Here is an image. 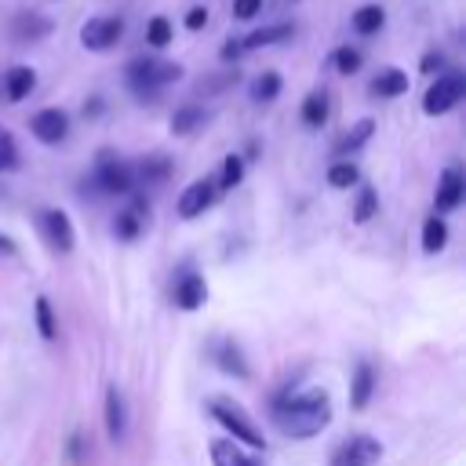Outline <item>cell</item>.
Instances as JSON below:
<instances>
[{
	"label": "cell",
	"mask_w": 466,
	"mask_h": 466,
	"mask_svg": "<svg viewBox=\"0 0 466 466\" xmlns=\"http://www.w3.org/2000/svg\"><path fill=\"white\" fill-rule=\"evenodd\" d=\"M273 422L284 437L295 441H309L317 437L328 422H331V397L324 390H299L277 400L273 408Z\"/></svg>",
	"instance_id": "6da1fadb"
},
{
	"label": "cell",
	"mask_w": 466,
	"mask_h": 466,
	"mask_svg": "<svg viewBox=\"0 0 466 466\" xmlns=\"http://www.w3.org/2000/svg\"><path fill=\"white\" fill-rule=\"evenodd\" d=\"M208 411H211V419H215L233 441H240V444H248V448H266V437H262L258 426L244 415L240 404H233V400H226V397H215Z\"/></svg>",
	"instance_id": "7a4b0ae2"
},
{
	"label": "cell",
	"mask_w": 466,
	"mask_h": 466,
	"mask_svg": "<svg viewBox=\"0 0 466 466\" xmlns=\"http://www.w3.org/2000/svg\"><path fill=\"white\" fill-rule=\"evenodd\" d=\"M178 76H182V66H175V62H160V58H135V62H127V84L138 95H153L157 87L175 84Z\"/></svg>",
	"instance_id": "3957f363"
},
{
	"label": "cell",
	"mask_w": 466,
	"mask_h": 466,
	"mask_svg": "<svg viewBox=\"0 0 466 466\" xmlns=\"http://www.w3.org/2000/svg\"><path fill=\"white\" fill-rule=\"evenodd\" d=\"M379 459H382V444L375 437H368V433H357V437L342 441L331 451L328 466H375Z\"/></svg>",
	"instance_id": "277c9868"
},
{
	"label": "cell",
	"mask_w": 466,
	"mask_h": 466,
	"mask_svg": "<svg viewBox=\"0 0 466 466\" xmlns=\"http://www.w3.org/2000/svg\"><path fill=\"white\" fill-rule=\"evenodd\" d=\"M462 95H466V80H462V73H444V76H437V84L426 91L422 109H426L430 116H441V113L455 109V106L462 102Z\"/></svg>",
	"instance_id": "5b68a950"
},
{
	"label": "cell",
	"mask_w": 466,
	"mask_h": 466,
	"mask_svg": "<svg viewBox=\"0 0 466 466\" xmlns=\"http://www.w3.org/2000/svg\"><path fill=\"white\" fill-rule=\"evenodd\" d=\"M124 36V22L116 15H98V18H87L84 29H80V44L91 47V51H106L113 47L116 40Z\"/></svg>",
	"instance_id": "8992f818"
},
{
	"label": "cell",
	"mask_w": 466,
	"mask_h": 466,
	"mask_svg": "<svg viewBox=\"0 0 466 466\" xmlns=\"http://www.w3.org/2000/svg\"><path fill=\"white\" fill-rule=\"evenodd\" d=\"M95 182L102 193H131L135 186V167H127L124 160L116 157H102L98 167H95Z\"/></svg>",
	"instance_id": "52a82bcc"
},
{
	"label": "cell",
	"mask_w": 466,
	"mask_h": 466,
	"mask_svg": "<svg viewBox=\"0 0 466 466\" xmlns=\"http://www.w3.org/2000/svg\"><path fill=\"white\" fill-rule=\"evenodd\" d=\"M40 233L55 251H73V222L66 211H58V208L40 211Z\"/></svg>",
	"instance_id": "ba28073f"
},
{
	"label": "cell",
	"mask_w": 466,
	"mask_h": 466,
	"mask_svg": "<svg viewBox=\"0 0 466 466\" xmlns=\"http://www.w3.org/2000/svg\"><path fill=\"white\" fill-rule=\"evenodd\" d=\"M211 200H215V182L197 178V182H189V186L182 189V197H178V215H182V218H197V215H204V211L211 208Z\"/></svg>",
	"instance_id": "9c48e42d"
},
{
	"label": "cell",
	"mask_w": 466,
	"mask_h": 466,
	"mask_svg": "<svg viewBox=\"0 0 466 466\" xmlns=\"http://www.w3.org/2000/svg\"><path fill=\"white\" fill-rule=\"evenodd\" d=\"M171 299H175V306H178V309H200V306H204V299H208V284H204V277H200V273H193V269H186V273L175 280Z\"/></svg>",
	"instance_id": "30bf717a"
},
{
	"label": "cell",
	"mask_w": 466,
	"mask_h": 466,
	"mask_svg": "<svg viewBox=\"0 0 466 466\" xmlns=\"http://www.w3.org/2000/svg\"><path fill=\"white\" fill-rule=\"evenodd\" d=\"M29 127H33V135H36L40 142L55 146V142L66 138V131H69V116H66L62 109H40V113L29 120Z\"/></svg>",
	"instance_id": "8fae6325"
},
{
	"label": "cell",
	"mask_w": 466,
	"mask_h": 466,
	"mask_svg": "<svg viewBox=\"0 0 466 466\" xmlns=\"http://www.w3.org/2000/svg\"><path fill=\"white\" fill-rule=\"evenodd\" d=\"M106 433H109V441L127 437V400L116 386L106 390Z\"/></svg>",
	"instance_id": "7c38bea8"
},
{
	"label": "cell",
	"mask_w": 466,
	"mask_h": 466,
	"mask_svg": "<svg viewBox=\"0 0 466 466\" xmlns=\"http://www.w3.org/2000/svg\"><path fill=\"white\" fill-rule=\"evenodd\" d=\"M462 193H466L462 171H459V167H448V171L441 175V186H437V197H433L437 211H441V215H444V211H455V208L462 204Z\"/></svg>",
	"instance_id": "4fadbf2b"
},
{
	"label": "cell",
	"mask_w": 466,
	"mask_h": 466,
	"mask_svg": "<svg viewBox=\"0 0 466 466\" xmlns=\"http://www.w3.org/2000/svg\"><path fill=\"white\" fill-rule=\"evenodd\" d=\"M211 466H262L255 455H248L233 437L211 441Z\"/></svg>",
	"instance_id": "5bb4252c"
},
{
	"label": "cell",
	"mask_w": 466,
	"mask_h": 466,
	"mask_svg": "<svg viewBox=\"0 0 466 466\" xmlns=\"http://www.w3.org/2000/svg\"><path fill=\"white\" fill-rule=\"evenodd\" d=\"M33 87H36V73H33L29 66H11V69L4 73V98H7V102H22Z\"/></svg>",
	"instance_id": "9a60e30c"
},
{
	"label": "cell",
	"mask_w": 466,
	"mask_h": 466,
	"mask_svg": "<svg viewBox=\"0 0 466 466\" xmlns=\"http://www.w3.org/2000/svg\"><path fill=\"white\" fill-rule=\"evenodd\" d=\"M371 393H375V368H371L368 360H357V368H353V386H350V404L360 411V408H368Z\"/></svg>",
	"instance_id": "2e32d148"
},
{
	"label": "cell",
	"mask_w": 466,
	"mask_h": 466,
	"mask_svg": "<svg viewBox=\"0 0 466 466\" xmlns=\"http://www.w3.org/2000/svg\"><path fill=\"white\" fill-rule=\"evenodd\" d=\"M211 357H215V364H218L226 375L248 379V360H244V353L237 350V342H218V346L211 350Z\"/></svg>",
	"instance_id": "e0dca14e"
},
{
	"label": "cell",
	"mask_w": 466,
	"mask_h": 466,
	"mask_svg": "<svg viewBox=\"0 0 466 466\" xmlns=\"http://www.w3.org/2000/svg\"><path fill=\"white\" fill-rule=\"evenodd\" d=\"M404 91H408V73H400V69H382L371 80V95H379V98H397Z\"/></svg>",
	"instance_id": "ac0fdd59"
},
{
	"label": "cell",
	"mask_w": 466,
	"mask_h": 466,
	"mask_svg": "<svg viewBox=\"0 0 466 466\" xmlns=\"http://www.w3.org/2000/svg\"><path fill=\"white\" fill-rule=\"evenodd\" d=\"M291 25L288 22H280V25H262V29H255V33H248V40H240L244 44V51L248 47H269V44H284V40H291Z\"/></svg>",
	"instance_id": "d6986e66"
},
{
	"label": "cell",
	"mask_w": 466,
	"mask_h": 466,
	"mask_svg": "<svg viewBox=\"0 0 466 466\" xmlns=\"http://www.w3.org/2000/svg\"><path fill=\"white\" fill-rule=\"evenodd\" d=\"M444 244H448V226H444L441 215H430L426 226H422V251L433 255V251H441Z\"/></svg>",
	"instance_id": "ffe728a7"
},
{
	"label": "cell",
	"mask_w": 466,
	"mask_h": 466,
	"mask_svg": "<svg viewBox=\"0 0 466 466\" xmlns=\"http://www.w3.org/2000/svg\"><path fill=\"white\" fill-rule=\"evenodd\" d=\"M382 22H386V11H382L379 4H364V7L353 15V29H357L360 36L379 33V29H382Z\"/></svg>",
	"instance_id": "44dd1931"
},
{
	"label": "cell",
	"mask_w": 466,
	"mask_h": 466,
	"mask_svg": "<svg viewBox=\"0 0 466 466\" xmlns=\"http://www.w3.org/2000/svg\"><path fill=\"white\" fill-rule=\"evenodd\" d=\"M204 120H208V113H204L200 106H182V109L171 116V131H175V135H193Z\"/></svg>",
	"instance_id": "7402d4cb"
},
{
	"label": "cell",
	"mask_w": 466,
	"mask_h": 466,
	"mask_svg": "<svg viewBox=\"0 0 466 466\" xmlns=\"http://www.w3.org/2000/svg\"><path fill=\"white\" fill-rule=\"evenodd\" d=\"M302 120H306L309 127H320V124L328 120V95H324V91L306 95V102H302Z\"/></svg>",
	"instance_id": "603a6c76"
},
{
	"label": "cell",
	"mask_w": 466,
	"mask_h": 466,
	"mask_svg": "<svg viewBox=\"0 0 466 466\" xmlns=\"http://www.w3.org/2000/svg\"><path fill=\"white\" fill-rule=\"evenodd\" d=\"M371 131H375L371 120H357V124L339 138V153H353V149H360V146L371 138Z\"/></svg>",
	"instance_id": "cb8c5ba5"
},
{
	"label": "cell",
	"mask_w": 466,
	"mask_h": 466,
	"mask_svg": "<svg viewBox=\"0 0 466 466\" xmlns=\"http://www.w3.org/2000/svg\"><path fill=\"white\" fill-rule=\"evenodd\" d=\"M167 175H171L167 157H146V160L138 164V171H135V178H142V182H164Z\"/></svg>",
	"instance_id": "d4e9b609"
},
{
	"label": "cell",
	"mask_w": 466,
	"mask_h": 466,
	"mask_svg": "<svg viewBox=\"0 0 466 466\" xmlns=\"http://www.w3.org/2000/svg\"><path fill=\"white\" fill-rule=\"evenodd\" d=\"M280 95V76L277 73H262L255 84H251V98L255 102H273Z\"/></svg>",
	"instance_id": "484cf974"
},
{
	"label": "cell",
	"mask_w": 466,
	"mask_h": 466,
	"mask_svg": "<svg viewBox=\"0 0 466 466\" xmlns=\"http://www.w3.org/2000/svg\"><path fill=\"white\" fill-rule=\"evenodd\" d=\"M33 309H36V331H40V339H47V342H51V339L58 335V328H55V313H51V302L40 295Z\"/></svg>",
	"instance_id": "4316f807"
},
{
	"label": "cell",
	"mask_w": 466,
	"mask_h": 466,
	"mask_svg": "<svg viewBox=\"0 0 466 466\" xmlns=\"http://www.w3.org/2000/svg\"><path fill=\"white\" fill-rule=\"evenodd\" d=\"M44 33H47V22L36 18V15H22V18L15 22V36H18V40H36V36H44Z\"/></svg>",
	"instance_id": "83f0119b"
},
{
	"label": "cell",
	"mask_w": 466,
	"mask_h": 466,
	"mask_svg": "<svg viewBox=\"0 0 466 466\" xmlns=\"http://www.w3.org/2000/svg\"><path fill=\"white\" fill-rule=\"evenodd\" d=\"M328 182H331L335 189H350V186L357 182V167H353L350 160H339V164L328 167Z\"/></svg>",
	"instance_id": "f1b7e54d"
},
{
	"label": "cell",
	"mask_w": 466,
	"mask_h": 466,
	"mask_svg": "<svg viewBox=\"0 0 466 466\" xmlns=\"http://www.w3.org/2000/svg\"><path fill=\"white\" fill-rule=\"evenodd\" d=\"M375 208H379V197H375L371 186H364V189L357 193V204H353V222H368V218L375 215Z\"/></svg>",
	"instance_id": "f546056e"
},
{
	"label": "cell",
	"mask_w": 466,
	"mask_h": 466,
	"mask_svg": "<svg viewBox=\"0 0 466 466\" xmlns=\"http://www.w3.org/2000/svg\"><path fill=\"white\" fill-rule=\"evenodd\" d=\"M146 44H153V47H167V44H171V22L157 15V18L146 25Z\"/></svg>",
	"instance_id": "4dcf8cb0"
},
{
	"label": "cell",
	"mask_w": 466,
	"mask_h": 466,
	"mask_svg": "<svg viewBox=\"0 0 466 466\" xmlns=\"http://www.w3.org/2000/svg\"><path fill=\"white\" fill-rule=\"evenodd\" d=\"M335 69L339 73H357L360 69V51L357 47H339L335 51Z\"/></svg>",
	"instance_id": "1f68e13d"
},
{
	"label": "cell",
	"mask_w": 466,
	"mask_h": 466,
	"mask_svg": "<svg viewBox=\"0 0 466 466\" xmlns=\"http://www.w3.org/2000/svg\"><path fill=\"white\" fill-rule=\"evenodd\" d=\"M18 164V149H15V138L7 131H0V171H11Z\"/></svg>",
	"instance_id": "d6a6232c"
},
{
	"label": "cell",
	"mask_w": 466,
	"mask_h": 466,
	"mask_svg": "<svg viewBox=\"0 0 466 466\" xmlns=\"http://www.w3.org/2000/svg\"><path fill=\"white\" fill-rule=\"evenodd\" d=\"M240 175H244V160H240V157H226V164H222V189L237 186Z\"/></svg>",
	"instance_id": "836d02e7"
},
{
	"label": "cell",
	"mask_w": 466,
	"mask_h": 466,
	"mask_svg": "<svg viewBox=\"0 0 466 466\" xmlns=\"http://www.w3.org/2000/svg\"><path fill=\"white\" fill-rule=\"evenodd\" d=\"M262 11V0H233V15L237 18H255Z\"/></svg>",
	"instance_id": "e575fe53"
},
{
	"label": "cell",
	"mask_w": 466,
	"mask_h": 466,
	"mask_svg": "<svg viewBox=\"0 0 466 466\" xmlns=\"http://www.w3.org/2000/svg\"><path fill=\"white\" fill-rule=\"evenodd\" d=\"M186 25H189V29H204V25H208V11H204V7H189V11H186Z\"/></svg>",
	"instance_id": "d590c367"
},
{
	"label": "cell",
	"mask_w": 466,
	"mask_h": 466,
	"mask_svg": "<svg viewBox=\"0 0 466 466\" xmlns=\"http://www.w3.org/2000/svg\"><path fill=\"white\" fill-rule=\"evenodd\" d=\"M80 448H84V433H73L69 437V459L73 462H80Z\"/></svg>",
	"instance_id": "8d00e7d4"
},
{
	"label": "cell",
	"mask_w": 466,
	"mask_h": 466,
	"mask_svg": "<svg viewBox=\"0 0 466 466\" xmlns=\"http://www.w3.org/2000/svg\"><path fill=\"white\" fill-rule=\"evenodd\" d=\"M240 51H244V44H240V40H226V47H222V58L229 62V58H237Z\"/></svg>",
	"instance_id": "74e56055"
},
{
	"label": "cell",
	"mask_w": 466,
	"mask_h": 466,
	"mask_svg": "<svg viewBox=\"0 0 466 466\" xmlns=\"http://www.w3.org/2000/svg\"><path fill=\"white\" fill-rule=\"evenodd\" d=\"M441 66H444L441 55H426V58H422V69H426V73H433V69H441Z\"/></svg>",
	"instance_id": "f35d334b"
},
{
	"label": "cell",
	"mask_w": 466,
	"mask_h": 466,
	"mask_svg": "<svg viewBox=\"0 0 466 466\" xmlns=\"http://www.w3.org/2000/svg\"><path fill=\"white\" fill-rule=\"evenodd\" d=\"M0 255H15V244L7 237H0Z\"/></svg>",
	"instance_id": "ab89813d"
}]
</instances>
